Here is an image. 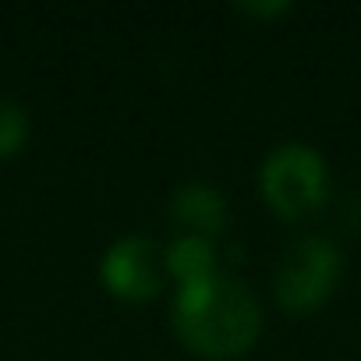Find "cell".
Listing matches in <instances>:
<instances>
[{"label": "cell", "instance_id": "cell-1", "mask_svg": "<svg viewBox=\"0 0 361 361\" xmlns=\"http://www.w3.org/2000/svg\"><path fill=\"white\" fill-rule=\"evenodd\" d=\"M166 326L192 361H241L266 336V298L231 266L170 287Z\"/></svg>", "mask_w": 361, "mask_h": 361}, {"label": "cell", "instance_id": "cell-2", "mask_svg": "<svg viewBox=\"0 0 361 361\" xmlns=\"http://www.w3.org/2000/svg\"><path fill=\"white\" fill-rule=\"evenodd\" d=\"M255 195L276 224L305 227L333 206V163L319 145L305 138H283L269 145L255 166Z\"/></svg>", "mask_w": 361, "mask_h": 361}, {"label": "cell", "instance_id": "cell-3", "mask_svg": "<svg viewBox=\"0 0 361 361\" xmlns=\"http://www.w3.org/2000/svg\"><path fill=\"white\" fill-rule=\"evenodd\" d=\"M347 276V252L333 234L301 231L294 234L266 280V301L283 319H312L319 315Z\"/></svg>", "mask_w": 361, "mask_h": 361}, {"label": "cell", "instance_id": "cell-4", "mask_svg": "<svg viewBox=\"0 0 361 361\" xmlns=\"http://www.w3.org/2000/svg\"><path fill=\"white\" fill-rule=\"evenodd\" d=\"M96 283L106 298L128 308L166 301L170 280L163 269V241L149 234H121L96 259Z\"/></svg>", "mask_w": 361, "mask_h": 361}, {"label": "cell", "instance_id": "cell-5", "mask_svg": "<svg viewBox=\"0 0 361 361\" xmlns=\"http://www.w3.org/2000/svg\"><path fill=\"white\" fill-rule=\"evenodd\" d=\"M166 220H170V234H199V238L224 241L231 227L227 192L206 177L180 180L166 195Z\"/></svg>", "mask_w": 361, "mask_h": 361}, {"label": "cell", "instance_id": "cell-6", "mask_svg": "<svg viewBox=\"0 0 361 361\" xmlns=\"http://www.w3.org/2000/svg\"><path fill=\"white\" fill-rule=\"evenodd\" d=\"M224 266H227L224 245L213 238H199V234H166L163 238V269H166L170 287L213 276Z\"/></svg>", "mask_w": 361, "mask_h": 361}, {"label": "cell", "instance_id": "cell-7", "mask_svg": "<svg viewBox=\"0 0 361 361\" xmlns=\"http://www.w3.org/2000/svg\"><path fill=\"white\" fill-rule=\"evenodd\" d=\"M32 142V114L22 99L0 96V163L15 159Z\"/></svg>", "mask_w": 361, "mask_h": 361}, {"label": "cell", "instance_id": "cell-8", "mask_svg": "<svg viewBox=\"0 0 361 361\" xmlns=\"http://www.w3.org/2000/svg\"><path fill=\"white\" fill-rule=\"evenodd\" d=\"M234 11L248 22H280L294 11V4L290 0H248V4H238Z\"/></svg>", "mask_w": 361, "mask_h": 361}, {"label": "cell", "instance_id": "cell-9", "mask_svg": "<svg viewBox=\"0 0 361 361\" xmlns=\"http://www.w3.org/2000/svg\"><path fill=\"white\" fill-rule=\"evenodd\" d=\"M145 361H170V357H145Z\"/></svg>", "mask_w": 361, "mask_h": 361}]
</instances>
